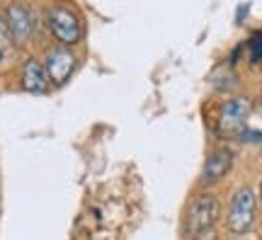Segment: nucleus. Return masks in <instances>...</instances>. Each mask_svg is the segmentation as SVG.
<instances>
[{
  "label": "nucleus",
  "instance_id": "f257e3e1",
  "mask_svg": "<svg viewBox=\"0 0 262 240\" xmlns=\"http://www.w3.org/2000/svg\"><path fill=\"white\" fill-rule=\"evenodd\" d=\"M221 204L214 192H199L192 197V202L185 213V238L202 240L219 221Z\"/></svg>",
  "mask_w": 262,
  "mask_h": 240
},
{
  "label": "nucleus",
  "instance_id": "f03ea898",
  "mask_svg": "<svg viewBox=\"0 0 262 240\" xmlns=\"http://www.w3.org/2000/svg\"><path fill=\"white\" fill-rule=\"evenodd\" d=\"M255 213H257V194L253 192V187H238L226 213L228 231L235 235H245L255 226Z\"/></svg>",
  "mask_w": 262,
  "mask_h": 240
},
{
  "label": "nucleus",
  "instance_id": "7ed1b4c3",
  "mask_svg": "<svg viewBox=\"0 0 262 240\" xmlns=\"http://www.w3.org/2000/svg\"><path fill=\"white\" fill-rule=\"evenodd\" d=\"M253 112V102L248 97H228L219 110V119H216V134L224 139H233L241 136V131L248 126V117Z\"/></svg>",
  "mask_w": 262,
  "mask_h": 240
},
{
  "label": "nucleus",
  "instance_id": "20e7f679",
  "mask_svg": "<svg viewBox=\"0 0 262 240\" xmlns=\"http://www.w3.org/2000/svg\"><path fill=\"white\" fill-rule=\"evenodd\" d=\"M47 27L56 37L58 44H63V47H73L83 39L80 17L66 5H51L47 10Z\"/></svg>",
  "mask_w": 262,
  "mask_h": 240
},
{
  "label": "nucleus",
  "instance_id": "39448f33",
  "mask_svg": "<svg viewBox=\"0 0 262 240\" xmlns=\"http://www.w3.org/2000/svg\"><path fill=\"white\" fill-rule=\"evenodd\" d=\"M235 165V150L231 146H216L204 160V167H202V175H199V182L202 185H216L221 182Z\"/></svg>",
  "mask_w": 262,
  "mask_h": 240
},
{
  "label": "nucleus",
  "instance_id": "423d86ee",
  "mask_svg": "<svg viewBox=\"0 0 262 240\" xmlns=\"http://www.w3.org/2000/svg\"><path fill=\"white\" fill-rule=\"evenodd\" d=\"M75 63H78V58H75V54L71 51V47H63V44H61V47L49 49L47 56H44V71H47L51 85L68 83V78H71L75 71Z\"/></svg>",
  "mask_w": 262,
  "mask_h": 240
},
{
  "label": "nucleus",
  "instance_id": "0eeeda50",
  "mask_svg": "<svg viewBox=\"0 0 262 240\" xmlns=\"http://www.w3.org/2000/svg\"><path fill=\"white\" fill-rule=\"evenodd\" d=\"M3 17H5V25H8L10 34H12L17 47L27 44L29 39H32V34H34V17H32V12H29L27 5L10 3Z\"/></svg>",
  "mask_w": 262,
  "mask_h": 240
},
{
  "label": "nucleus",
  "instance_id": "6e6552de",
  "mask_svg": "<svg viewBox=\"0 0 262 240\" xmlns=\"http://www.w3.org/2000/svg\"><path fill=\"white\" fill-rule=\"evenodd\" d=\"M19 83H22V90H27V93H32V95H44V93H49V88H51V80H49L47 71H44V63L37 61V58H27V61L22 63Z\"/></svg>",
  "mask_w": 262,
  "mask_h": 240
},
{
  "label": "nucleus",
  "instance_id": "1a4fd4ad",
  "mask_svg": "<svg viewBox=\"0 0 262 240\" xmlns=\"http://www.w3.org/2000/svg\"><path fill=\"white\" fill-rule=\"evenodd\" d=\"M15 63H17V44L5 25V17L0 15V73H8Z\"/></svg>",
  "mask_w": 262,
  "mask_h": 240
},
{
  "label": "nucleus",
  "instance_id": "9d476101",
  "mask_svg": "<svg viewBox=\"0 0 262 240\" xmlns=\"http://www.w3.org/2000/svg\"><path fill=\"white\" fill-rule=\"evenodd\" d=\"M243 49L248 51V63L260 66L262 63V32H255L253 37L248 39V44H243Z\"/></svg>",
  "mask_w": 262,
  "mask_h": 240
},
{
  "label": "nucleus",
  "instance_id": "9b49d317",
  "mask_svg": "<svg viewBox=\"0 0 262 240\" xmlns=\"http://www.w3.org/2000/svg\"><path fill=\"white\" fill-rule=\"evenodd\" d=\"M260 107H262V90H260Z\"/></svg>",
  "mask_w": 262,
  "mask_h": 240
},
{
  "label": "nucleus",
  "instance_id": "f8f14e48",
  "mask_svg": "<svg viewBox=\"0 0 262 240\" xmlns=\"http://www.w3.org/2000/svg\"><path fill=\"white\" fill-rule=\"evenodd\" d=\"M260 197H262V182H260Z\"/></svg>",
  "mask_w": 262,
  "mask_h": 240
}]
</instances>
